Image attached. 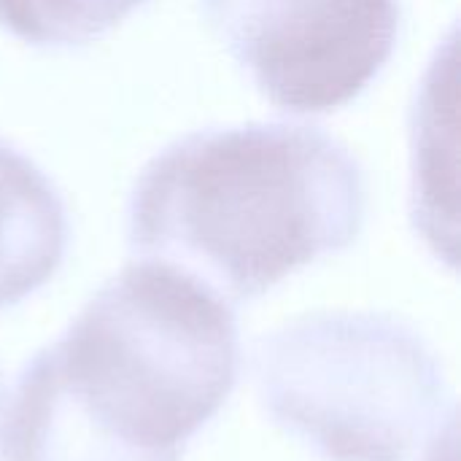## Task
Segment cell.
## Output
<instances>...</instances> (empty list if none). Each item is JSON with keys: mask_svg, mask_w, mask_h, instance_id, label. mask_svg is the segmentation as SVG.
<instances>
[{"mask_svg": "<svg viewBox=\"0 0 461 461\" xmlns=\"http://www.w3.org/2000/svg\"><path fill=\"white\" fill-rule=\"evenodd\" d=\"M238 370L232 305L181 270L132 262L22 370L0 461H181Z\"/></svg>", "mask_w": 461, "mask_h": 461, "instance_id": "obj_1", "label": "cell"}, {"mask_svg": "<svg viewBox=\"0 0 461 461\" xmlns=\"http://www.w3.org/2000/svg\"><path fill=\"white\" fill-rule=\"evenodd\" d=\"M127 216L132 254L235 305L346 251L365 227L367 181L319 127L246 124L189 135L154 157Z\"/></svg>", "mask_w": 461, "mask_h": 461, "instance_id": "obj_2", "label": "cell"}, {"mask_svg": "<svg viewBox=\"0 0 461 461\" xmlns=\"http://www.w3.org/2000/svg\"><path fill=\"white\" fill-rule=\"evenodd\" d=\"M254 386L273 424L327 461H413L451 400L435 351L384 313L278 327L254 348Z\"/></svg>", "mask_w": 461, "mask_h": 461, "instance_id": "obj_3", "label": "cell"}, {"mask_svg": "<svg viewBox=\"0 0 461 461\" xmlns=\"http://www.w3.org/2000/svg\"><path fill=\"white\" fill-rule=\"evenodd\" d=\"M254 86L286 113H327L359 97L389 62L400 0H203Z\"/></svg>", "mask_w": 461, "mask_h": 461, "instance_id": "obj_4", "label": "cell"}, {"mask_svg": "<svg viewBox=\"0 0 461 461\" xmlns=\"http://www.w3.org/2000/svg\"><path fill=\"white\" fill-rule=\"evenodd\" d=\"M68 249L65 205L49 178L0 140V308L41 289Z\"/></svg>", "mask_w": 461, "mask_h": 461, "instance_id": "obj_5", "label": "cell"}, {"mask_svg": "<svg viewBox=\"0 0 461 461\" xmlns=\"http://www.w3.org/2000/svg\"><path fill=\"white\" fill-rule=\"evenodd\" d=\"M146 0H0V24L35 46H81Z\"/></svg>", "mask_w": 461, "mask_h": 461, "instance_id": "obj_6", "label": "cell"}, {"mask_svg": "<svg viewBox=\"0 0 461 461\" xmlns=\"http://www.w3.org/2000/svg\"><path fill=\"white\" fill-rule=\"evenodd\" d=\"M427 461H459V432H456V413L446 421V427L435 435Z\"/></svg>", "mask_w": 461, "mask_h": 461, "instance_id": "obj_7", "label": "cell"}, {"mask_svg": "<svg viewBox=\"0 0 461 461\" xmlns=\"http://www.w3.org/2000/svg\"><path fill=\"white\" fill-rule=\"evenodd\" d=\"M3 400H5V389H3V373H0V416H3Z\"/></svg>", "mask_w": 461, "mask_h": 461, "instance_id": "obj_8", "label": "cell"}]
</instances>
